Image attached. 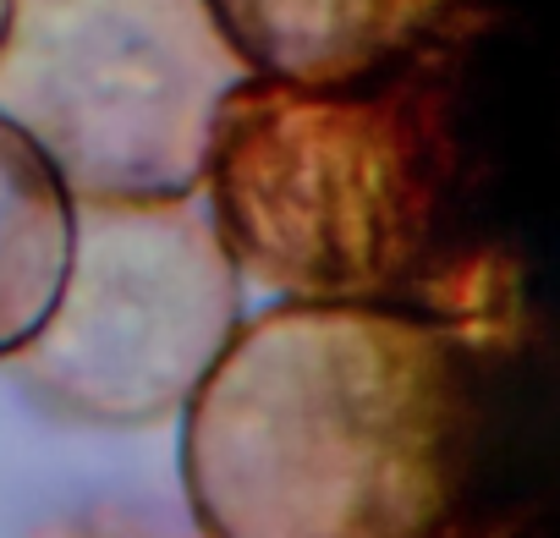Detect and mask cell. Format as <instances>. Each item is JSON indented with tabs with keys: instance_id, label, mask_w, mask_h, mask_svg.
Masks as SVG:
<instances>
[{
	"instance_id": "6da1fadb",
	"label": "cell",
	"mask_w": 560,
	"mask_h": 538,
	"mask_svg": "<svg viewBox=\"0 0 560 538\" xmlns=\"http://www.w3.org/2000/svg\"><path fill=\"white\" fill-rule=\"evenodd\" d=\"M478 336L407 303H275L182 407L203 538H462Z\"/></svg>"
},
{
	"instance_id": "7a4b0ae2",
	"label": "cell",
	"mask_w": 560,
	"mask_h": 538,
	"mask_svg": "<svg viewBox=\"0 0 560 538\" xmlns=\"http://www.w3.org/2000/svg\"><path fill=\"white\" fill-rule=\"evenodd\" d=\"M456 110L440 45L330 89L242 78L209 132L198 198L236 276L280 303H407L494 325L451 258Z\"/></svg>"
},
{
	"instance_id": "3957f363",
	"label": "cell",
	"mask_w": 560,
	"mask_h": 538,
	"mask_svg": "<svg viewBox=\"0 0 560 538\" xmlns=\"http://www.w3.org/2000/svg\"><path fill=\"white\" fill-rule=\"evenodd\" d=\"M242 78L209 0H12L0 28V121L72 203L192 198Z\"/></svg>"
},
{
	"instance_id": "277c9868",
	"label": "cell",
	"mask_w": 560,
	"mask_h": 538,
	"mask_svg": "<svg viewBox=\"0 0 560 538\" xmlns=\"http://www.w3.org/2000/svg\"><path fill=\"white\" fill-rule=\"evenodd\" d=\"M242 286L198 192L72 203L67 281L7 369L67 423L154 429L182 418L231 347Z\"/></svg>"
},
{
	"instance_id": "5b68a950",
	"label": "cell",
	"mask_w": 560,
	"mask_h": 538,
	"mask_svg": "<svg viewBox=\"0 0 560 538\" xmlns=\"http://www.w3.org/2000/svg\"><path fill=\"white\" fill-rule=\"evenodd\" d=\"M462 0H209L225 45L253 78L358 83L440 45Z\"/></svg>"
},
{
	"instance_id": "8992f818",
	"label": "cell",
	"mask_w": 560,
	"mask_h": 538,
	"mask_svg": "<svg viewBox=\"0 0 560 538\" xmlns=\"http://www.w3.org/2000/svg\"><path fill=\"white\" fill-rule=\"evenodd\" d=\"M67 258L72 192L18 127L0 121V363L18 358L56 308Z\"/></svg>"
},
{
	"instance_id": "52a82bcc",
	"label": "cell",
	"mask_w": 560,
	"mask_h": 538,
	"mask_svg": "<svg viewBox=\"0 0 560 538\" xmlns=\"http://www.w3.org/2000/svg\"><path fill=\"white\" fill-rule=\"evenodd\" d=\"M7 12H12V0H0V28H7Z\"/></svg>"
}]
</instances>
